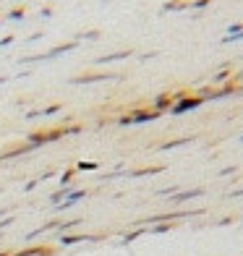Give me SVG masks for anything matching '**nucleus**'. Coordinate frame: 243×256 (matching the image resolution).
Returning a JSON list of instances; mask_svg holds the SVG:
<instances>
[{"label":"nucleus","mask_w":243,"mask_h":256,"mask_svg":"<svg viewBox=\"0 0 243 256\" xmlns=\"http://www.w3.org/2000/svg\"><path fill=\"white\" fill-rule=\"evenodd\" d=\"M126 58H131V52H128V50H120V52H112V55H102V58H97V63H100V66H108V63H115V60H126Z\"/></svg>","instance_id":"39448f33"},{"label":"nucleus","mask_w":243,"mask_h":256,"mask_svg":"<svg viewBox=\"0 0 243 256\" xmlns=\"http://www.w3.org/2000/svg\"><path fill=\"white\" fill-rule=\"evenodd\" d=\"M202 191L199 188H196V191H188V194H176V196H172V202H186V199H194V196H199Z\"/></svg>","instance_id":"6e6552de"},{"label":"nucleus","mask_w":243,"mask_h":256,"mask_svg":"<svg viewBox=\"0 0 243 256\" xmlns=\"http://www.w3.org/2000/svg\"><path fill=\"white\" fill-rule=\"evenodd\" d=\"M78 240H92V238L89 236H60L63 246H74V243H78Z\"/></svg>","instance_id":"0eeeda50"},{"label":"nucleus","mask_w":243,"mask_h":256,"mask_svg":"<svg viewBox=\"0 0 243 256\" xmlns=\"http://www.w3.org/2000/svg\"><path fill=\"white\" fill-rule=\"evenodd\" d=\"M172 104H176V102H172V97L170 94H160L157 100H154V112H165V110H170L172 108Z\"/></svg>","instance_id":"423d86ee"},{"label":"nucleus","mask_w":243,"mask_h":256,"mask_svg":"<svg viewBox=\"0 0 243 256\" xmlns=\"http://www.w3.org/2000/svg\"><path fill=\"white\" fill-rule=\"evenodd\" d=\"M71 178H74V172H66V176L60 178V183H63V186H68V183H71Z\"/></svg>","instance_id":"4468645a"},{"label":"nucleus","mask_w":243,"mask_h":256,"mask_svg":"<svg viewBox=\"0 0 243 256\" xmlns=\"http://www.w3.org/2000/svg\"><path fill=\"white\" fill-rule=\"evenodd\" d=\"M100 37V32H86V34H78V40H97ZM76 40V42H78Z\"/></svg>","instance_id":"9d476101"},{"label":"nucleus","mask_w":243,"mask_h":256,"mask_svg":"<svg viewBox=\"0 0 243 256\" xmlns=\"http://www.w3.org/2000/svg\"><path fill=\"white\" fill-rule=\"evenodd\" d=\"M0 256H10V254H0Z\"/></svg>","instance_id":"f3484780"},{"label":"nucleus","mask_w":243,"mask_h":256,"mask_svg":"<svg viewBox=\"0 0 243 256\" xmlns=\"http://www.w3.org/2000/svg\"><path fill=\"white\" fill-rule=\"evenodd\" d=\"M191 142V138H178V142H168V144H162L160 149H165V152H168V149H176V146H180V144H188Z\"/></svg>","instance_id":"1a4fd4ad"},{"label":"nucleus","mask_w":243,"mask_h":256,"mask_svg":"<svg viewBox=\"0 0 243 256\" xmlns=\"http://www.w3.org/2000/svg\"><path fill=\"white\" fill-rule=\"evenodd\" d=\"M118 123H120V126H134V123H131V115H123Z\"/></svg>","instance_id":"ddd939ff"},{"label":"nucleus","mask_w":243,"mask_h":256,"mask_svg":"<svg viewBox=\"0 0 243 256\" xmlns=\"http://www.w3.org/2000/svg\"><path fill=\"white\" fill-rule=\"evenodd\" d=\"M204 6H210V0H196L194 8H204Z\"/></svg>","instance_id":"2eb2a0df"},{"label":"nucleus","mask_w":243,"mask_h":256,"mask_svg":"<svg viewBox=\"0 0 243 256\" xmlns=\"http://www.w3.org/2000/svg\"><path fill=\"white\" fill-rule=\"evenodd\" d=\"M66 136V131H50V134H32L29 136V146H40V144H48V142H55V138Z\"/></svg>","instance_id":"f03ea898"},{"label":"nucleus","mask_w":243,"mask_h":256,"mask_svg":"<svg viewBox=\"0 0 243 256\" xmlns=\"http://www.w3.org/2000/svg\"><path fill=\"white\" fill-rule=\"evenodd\" d=\"M0 214H3V209H0Z\"/></svg>","instance_id":"a211bd4d"},{"label":"nucleus","mask_w":243,"mask_h":256,"mask_svg":"<svg viewBox=\"0 0 243 256\" xmlns=\"http://www.w3.org/2000/svg\"><path fill=\"white\" fill-rule=\"evenodd\" d=\"M105 78H118L115 74H94V76H76L74 84H94V81H105Z\"/></svg>","instance_id":"20e7f679"},{"label":"nucleus","mask_w":243,"mask_h":256,"mask_svg":"<svg viewBox=\"0 0 243 256\" xmlns=\"http://www.w3.org/2000/svg\"><path fill=\"white\" fill-rule=\"evenodd\" d=\"M202 104H204V100H202V97H194V94H188V97H183L180 102L172 104L170 112H172V115H183V112H188V110L202 108Z\"/></svg>","instance_id":"f257e3e1"},{"label":"nucleus","mask_w":243,"mask_h":256,"mask_svg":"<svg viewBox=\"0 0 243 256\" xmlns=\"http://www.w3.org/2000/svg\"><path fill=\"white\" fill-rule=\"evenodd\" d=\"M97 165H94V162H81V165H78V170H94Z\"/></svg>","instance_id":"f8f14e48"},{"label":"nucleus","mask_w":243,"mask_h":256,"mask_svg":"<svg viewBox=\"0 0 243 256\" xmlns=\"http://www.w3.org/2000/svg\"><path fill=\"white\" fill-rule=\"evenodd\" d=\"M10 18H14V21H21V18H24V8H16V10H10Z\"/></svg>","instance_id":"9b49d317"},{"label":"nucleus","mask_w":243,"mask_h":256,"mask_svg":"<svg viewBox=\"0 0 243 256\" xmlns=\"http://www.w3.org/2000/svg\"><path fill=\"white\" fill-rule=\"evenodd\" d=\"M238 81H243V71H240V74H238Z\"/></svg>","instance_id":"dca6fc26"},{"label":"nucleus","mask_w":243,"mask_h":256,"mask_svg":"<svg viewBox=\"0 0 243 256\" xmlns=\"http://www.w3.org/2000/svg\"><path fill=\"white\" fill-rule=\"evenodd\" d=\"M160 118V112L154 110H136L131 112V123H149V120H157Z\"/></svg>","instance_id":"7ed1b4c3"}]
</instances>
